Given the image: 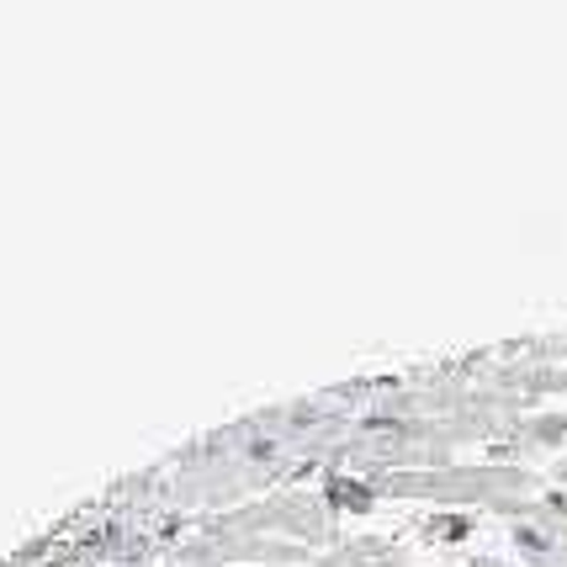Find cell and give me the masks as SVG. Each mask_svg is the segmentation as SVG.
Returning <instances> with one entry per match:
<instances>
[{"label": "cell", "instance_id": "3957f363", "mask_svg": "<svg viewBox=\"0 0 567 567\" xmlns=\"http://www.w3.org/2000/svg\"><path fill=\"white\" fill-rule=\"evenodd\" d=\"M420 536L430 546H462L477 536V515H467V509H435V515L420 519Z\"/></svg>", "mask_w": 567, "mask_h": 567}, {"label": "cell", "instance_id": "7a4b0ae2", "mask_svg": "<svg viewBox=\"0 0 567 567\" xmlns=\"http://www.w3.org/2000/svg\"><path fill=\"white\" fill-rule=\"evenodd\" d=\"M509 546L519 551L525 567H567V542L563 536H546L542 525H509Z\"/></svg>", "mask_w": 567, "mask_h": 567}, {"label": "cell", "instance_id": "6da1fadb", "mask_svg": "<svg viewBox=\"0 0 567 567\" xmlns=\"http://www.w3.org/2000/svg\"><path fill=\"white\" fill-rule=\"evenodd\" d=\"M319 498L329 504V515H371L382 494L371 477H355V472H323L319 477Z\"/></svg>", "mask_w": 567, "mask_h": 567}]
</instances>
